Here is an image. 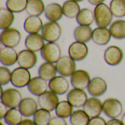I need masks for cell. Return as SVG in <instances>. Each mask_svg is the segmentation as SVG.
<instances>
[{
  "label": "cell",
  "instance_id": "1",
  "mask_svg": "<svg viewBox=\"0 0 125 125\" xmlns=\"http://www.w3.org/2000/svg\"><path fill=\"white\" fill-rule=\"evenodd\" d=\"M94 13V21L98 27L110 26L112 23L114 15L108 4L102 3L95 6Z\"/></svg>",
  "mask_w": 125,
  "mask_h": 125
},
{
  "label": "cell",
  "instance_id": "42",
  "mask_svg": "<svg viewBox=\"0 0 125 125\" xmlns=\"http://www.w3.org/2000/svg\"><path fill=\"white\" fill-rule=\"evenodd\" d=\"M107 125H125L122 120H120L117 118L111 119L107 122Z\"/></svg>",
  "mask_w": 125,
  "mask_h": 125
},
{
  "label": "cell",
  "instance_id": "35",
  "mask_svg": "<svg viewBox=\"0 0 125 125\" xmlns=\"http://www.w3.org/2000/svg\"><path fill=\"white\" fill-rule=\"evenodd\" d=\"M51 119V115L50 111L43 108L38 109L33 116V121L36 125H48Z\"/></svg>",
  "mask_w": 125,
  "mask_h": 125
},
{
  "label": "cell",
  "instance_id": "2",
  "mask_svg": "<svg viewBox=\"0 0 125 125\" xmlns=\"http://www.w3.org/2000/svg\"><path fill=\"white\" fill-rule=\"evenodd\" d=\"M21 40V34L15 28L10 27L3 29L0 34L1 44L5 47L15 48L18 46Z\"/></svg>",
  "mask_w": 125,
  "mask_h": 125
},
{
  "label": "cell",
  "instance_id": "25",
  "mask_svg": "<svg viewBox=\"0 0 125 125\" xmlns=\"http://www.w3.org/2000/svg\"><path fill=\"white\" fill-rule=\"evenodd\" d=\"M58 71L56 64L45 62L42 63L38 69V75L47 81H50L56 76Z\"/></svg>",
  "mask_w": 125,
  "mask_h": 125
},
{
  "label": "cell",
  "instance_id": "37",
  "mask_svg": "<svg viewBox=\"0 0 125 125\" xmlns=\"http://www.w3.org/2000/svg\"><path fill=\"white\" fill-rule=\"evenodd\" d=\"M109 7L114 16L116 18L125 16V0H111Z\"/></svg>",
  "mask_w": 125,
  "mask_h": 125
},
{
  "label": "cell",
  "instance_id": "47",
  "mask_svg": "<svg viewBox=\"0 0 125 125\" xmlns=\"http://www.w3.org/2000/svg\"><path fill=\"white\" fill-rule=\"evenodd\" d=\"M0 125H4V124H3V122H0Z\"/></svg>",
  "mask_w": 125,
  "mask_h": 125
},
{
  "label": "cell",
  "instance_id": "38",
  "mask_svg": "<svg viewBox=\"0 0 125 125\" xmlns=\"http://www.w3.org/2000/svg\"><path fill=\"white\" fill-rule=\"evenodd\" d=\"M12 72L6 66L0 67V83L1 86L7 85L11 82Z\"/></svg>",
  "mask_w": 125,
  "mask_h": 125
},
{
  "label": "cell",
  "instance_id": "21",
  "mask_svg": "<svg viewBox=\"0 0 125 125\" xmlns=\"http://www.w3.org/2000/svg\"><path fill=\"white\" fill-rule=\"evenodd\" d=\"M43 26V22L40 16L29 15L23 23V29L29 34L39 33L42 31Z\"/></svg>",
  "mask_w": 125,
  "mask_h": 125
},
{
  "label": "cell",
  "instance_id": "3",
  "mask_svg": "<svg viewBox=\"0 0 125 125\" xmlns=\"http://www.w3.org/2000/svg\"><path fill=\"white\" fill-rule=\"evenodd\" d=\"M45 41L48 42H56L62 36V27L56 21H48L45 23L41 31Z\"/></svg>",
  "mask_w": 125,
  "mask_h": 125
},
{
  "label": "cell",
  "instance_id": "20",
  "mask_svg": "<svg viewBox=\"0 0 125 125\" xmlns=\"http://www.w3.org/2000/svg\"><path fill=\"white\" fill-rule=\"evenodd\" d=\"M18 53L14 48L2 47L0 50V62L2 65L10 67L18 62Z\"/></svg>",
  "mask_w": 125,
  "mask_h": 125
},
{
  "label": "cell",
  "instance_id": "6",
  "mask_svg": "<svg viewBox=\"0 0 125 125\" xmlns=\"http://www.w3.org/2000/svg\"><path fill=\"white\" fill-rule=\"evenodd\" d=\"M22 100V95L20 91L14 88L7 89L1 94V102L8 108L19 107Z\"/></svg>",
  "mask_w": 125,
  "mask_h": 125
},
{
  "label": "cell",
  "instance_id": "10",
  "mask_svg": "<svg viewBox=\"0 0 125 125\" xmlns=\"http://www.w3.org/2000/svg\"><path fill=\"white\" fill-rule=\"evenodd\" d=\"M124 59L122 49L116 45H111L104 52V60L110 66H117Z\"/></svg>",
  "mask_w": 125,
  "mask_h": 125
},
{
  "label": "cell",
  "instance_id": "7",
  "mask_svg": "<svg viewBox=\"0 0 125 125\" xmlns=\"http://www.w3.org/2000/svg\"><path fill=\"white\" fill-rule=\"evenodd\" d=\"M123 112L122 103L116 98H108L103 103V113L111 119L119 117Z\"/></svg>",
  "mask_w": 125,
  "mask_h": 125
},
{
  "label": "cell",
  "instance_id": "44",
  "mask_svg": "<svg viewBox=\"0 0 125 125\" xmlns=\"http://www.w3.org/2000/svg\"><path fill=\"white\" fill-rule=\"evenodd\" d=\"M105 1V0H88V1H89L91 4L95 5V6L100 4L104 3Z\"/></svg>",
  "mask_w": 125,
  "mask_h": 125
},
{
  "label": "cell",
  "instance_id": "13",
  "mask_svg": "<svg viewBox=\"0 0 125 125\" xmlns=\"http://www.w3.org/2000/svg\"><path fill=\"white\" fill-rule=\"evenodd\" d=\"M91 81L89 73L84 70H76L70 77V83L73 88L85 89H87Z\"/></svg>",
  "mask_w": 125,
  "mask_h": 125
},
{
  "label": "cell",
  "instance_id": "43",
  "mask_svg": "<svg viewBox=\"0 0 125 125\" xmlns=\"http://www.w3.org/2000/svg\"><path fill=\"white\" fill-rule=\"evenodd\" d=\"M19 125H36L34 122L30 119H26L22 121V122Z\"/></svg>",
  "mask_w": 125,
  "mask_h": 125
},
{
  "label": "cell",
  "instance_id": "15",
  "mask_svg": "<svg viewBox=\"0 0 125 125\" xmlns=\"http://www.w3.org/2000/svg\"><path fill=\"white\" fill-rule=\"evenodd\" d=\"M108 89V84L105 79L101 77H94L91 79V81L87 87L88 93L92 97L103 96Z\"/></svg>",
  "mask_w": 125,
  "mask_h": 125
},
{
  "label": "cell",
  "instance_id": "36",
  "mask_svg": "<svg viewBox=\"0 0 125 125\" xmlns=\"http://www.w3.org/2000/svg\"><path fill=\"white\" fill-rule=\"evenodd\" d=\"M29 0H7L6 7L14 13H20L26 10Z\"/></svg>",
  "mask_w": 125,
  "mask_h": 125
},
{
  "label": "cell",
  "instance_id": "30",
  "mask_svg": "<svg viewBox=\"0 0 125 125\" xmlns=\"http://www.w3.org/2000/svg\"><path fill=\"white\" fill-rule=\"evenodd\" d=\"M76 21L79 25L91 26L94 21V11L89 8L81 9L78 16L76 17Z\"/></svg>",
  "mask_w": 125,
  "mask_h": 125
},
{
  "label": "cell",
  "instance_id": "27",
  "mask_svg": "<svg viewBox=\"0 0 125 125\" xmlns=\"http://www.w3.org/2000/svg\"><path fill=\"white\" fill-rule=\"evenodd\" d=\"M64 15L69 18H76L81 11V7L75 0H67L62 4Z\"/></svg>",
  "mask_w": 125,
  "mask_h": 125
},
{
  "label": "cell",
  "instance_id": "41",
  "mask_svg": "<svg viewBox=\"0 0 125 125\" xmlns=\"http://www.w3.org/2000/svg\"><path fill=\"white\" fill-rule=\"evenodd\" d=\"M8 111L7 107L1 102L0 103V119H3Z\"/></svg>",
  "mask_w": 125,
  "mask_h": 125
},
{
  "label": "cell",
  "instance_id": "23",
  "mask_svg": "<svg viewBox=\"0 0 125 125\" xmlns=\"http://www.w3.org/2000/svg\"><path fill=\"white\" fill-rule=\"evenodd\" d=\"M45 16L50 21H59L64 15L62 6L56 2L48 4L45 6Z\"/></svg>",
  "mask_w": 125,
  "mask_h": 125
},
{
  "label": "cell",
  "instance_id": "32",
  "mask_svg": "<svg viewBox=\"0 0 125 125\" xmlns=\"http://www.w3.org/2000/svg\"><path fill=\"white\" fill-rule=\"evenodd\" d=\"M23 116L20 111L19 108H12L8 109V111L4 119L7 125H19L23 120Z\"/></svg>",
  "mask_w": 125,
  "mask_h": 125
},
{
  "label": "cell",
  "instance_id": "46",
  "mask_svg": "<svg viewBox=\"0 0 125 125\" xmlns=\"http://www.w3.org/2000/svg\"><path fill=\"white\" fill-rule=\"evenodd\" d=\"M75 1H78V2H80V1H83V0H75Z\"/></svg>",
  "mask_w": 125,
  "mask_h": 125
},
{
  "label": "cell",
  "instance_id": "18",
  "mask_svg": "<svg viewBox=\"0 0 125 125\" xmlns=\"http://www.w3.org/2000/svg\"><path fill=\"white\" fill-rule=\"evenodd\" d=\"M27 88L31 94L37 97L44 94L48 91V89H49L47 81L40 76L32 78L27 86Z\"/></svg>",
  "mask_w": 125,
  "mask_h": 125
},
{
  "label": "cell",
  "instance_id": "11",
  "mask_svg": "<svg viewBox=\"0 0 125 125\" xmlns=\"http://www.w3.org/2000/svg\"><path fill=\"white\" fill-rule=\"evenodd\" d=\"M68 54L75 62L83 61L89 54V48L86 43L75 40L69 46Z\"/></svg>",
  "mask_w": 125,
  "mask_h": 125
},
{
  "label": "cell",
  "instance_id": "19",
  "mask_svg": "<svg viewBox=\"0 0 125 125\" xmlns=\"http://www.w3.org/2000/svg\"><path fill=\"white\" fill-rule=\"evenodd\" d=\"M45 41L42 34H29L25 40V46L26 49L34 52L41 51L45 45Z\"/></svg>",
  "mask_w": 125,
  "mask_h": 125
},
{
  "label": "cell",
  "instance_id": "39",
  "mask_svg": "<svg viewBox=\"0 0 125 125\" xmlns=\"http://www.w3.org/2000/svg\"><path fill=\"white\" fill-rule=\"evenodd\" d=\"M48 125H67V123L65 119L56 116L51 117Z\"/></svg>",
  "mask_w": 125,
  "mask_h": 125
},
{
  "label": "cell",
  "instance_id": "31",
  "mask_svg": "<svg viewBox=\"0 0 125 125\" xmlns=\"http://www.w3.org/2000/svg\"><path fill=\"white\" fill-rule=\"evenodd\" d=\"M14 21V12L7 7H1L0 9V29L1 30L11 27Z\"/></svg>",
  "mask_w": 125,
  "mask_h": 125
},
{
  "label": "cell",
  "instance_id": "4",
  "mask_svg": "<svg viewBox=\"0 0 125 125\" xmlns=\"http://www.w3.org/2000/svg\"><path fill=\"white\" fill-rule=\"evenodd\" d=\"M43 60L51 63H56L62 57V49L56 42H47L40 51Z\"/></svg>",
  "mask_w": 125,
  "mask_h": 125
},
{
  "label": "cell",
  "instance_id": "5",
  "mask_svg": "<svg viewBox=\"0 0 125 125\" xmlns=\"http://www.w3.org/2000/svg\"><path fill=\"white\" fill-rule=\"evenodd\" d=\"M31 78L29 70L19 67L12 72L11 83L16 88H23L29 85Z\"/></svg>",
  "mask_w": 125,
  "mask_h": 125
},
{
  "label": "cell",
  "instance_id": "34",
  "mask_svg": "<svg viewBox=\"0 0 125 125\" xmlns=\"http://www.w3.org/2000/svg\"><path fill=\"white\" fill-rule=\"evenodd\" d=\"M73 108L74 107L67 100H63L59 103L55 109V112L57 116L67 119L73 114Z\"/></svg>",
  "mask_w": 125,
  "mask_h": 125
},
{
  "label": "cell",
  "instance_id": "40",
  "mask_svg": "<svg viewBox=\"0 0 125 125\" xmlns=\"http://www.w3.org/2000/svg\"><path fill=\"white\" fill-rule=\"evenodd\" d=\"M88 125H107L106 121L100 116L91 118Z\"/></svg>",
  "mask_w": 125,
  "mask_h": 125
},
{
  "label": "cell",
  "instance_id": "8",
  "mask_svg": "<svg viewBox=\"0 0 125 125\" xmlns=\"http://www.w3.org/2000/svg\"><path fill=\"white\" fill-rule=\"evenodd\" d=\"M58 73L64 77H71L77 70L76 63L70 56H63L56 63Z\"/></svg>",
  "mask_w": 125,
  "mask_h": 125
},
{
  "label": "cell",
  "instance_id": "24",
  "mask_svg": "<svg viewBox=\"0 0 125 125\" xmlns=\"http://www.w3.org/2000/svg\"><path fill=\"white\" fill-rule=\"evenodd\" d=\"M111 37L109 29L107 27H97L93 30L92 40L98 45H105L110 42Z\"/></svg>",
  "mask_w": 125,
  "mask_h": 125
},
{
  "label": "cell",
  "instance_id": "16",
  "mask_svg": "<svg viewBox=\"0 0 125 125\" xmlns=\"http://www.w3.org/2000/svg\"><path fill=\"white\" fill-rule=\"evenodd\" d=\"M67 101L75 108L83 107L88 100L87 94L83 89L73 88L71 89L67 96Z\"/></svg>",
  "mask_w": 125,
  "mask_h": 125
},
{
  "label": "cell",
  "instance_id": "14",
  "mask_svg": "<svg viewBox=\"0 0 125 125\" xmlns=\"http://www.w3.org/2000/svg\"><path fill=\"white\" fill-rule=\"evenodd\" d=\"M49 89L58 95L66 94L70 89V83L66 77L63 75H56L48 82Z\"/></svg>",
  "mask_w": 125,
  "mask_h": 125
},
{
  "label": "cell",
  "instance_id": "29",
  "mask_svg": "<svg viewBox=\"0 0 125 125\" xmlns=\"http://www.w3.org/2000/svg\"><path fill=\"white\" fill-rule=\"evenodd\" d=\"M45 6L42 0H29L26 11L29 15L40 16L45 12Z\"/></svg>",
  "mask_w": 125,
  "mask_h": 125
},
{
  "label": "cell",
  "instance_id": "33",
  "mask_svg": "<svg viewBox=\"0 0 125 125\" xmlns=\"http://www.w3.org/2000/svg\"><path fill=\"white\" fill-rule=\"evenodd\" d=\"M70 118V122L72 125H88L91 119L83 109H78L73 111Z\"/></svg>",
  "mask_w": 125,
  "mask_h": 125
},
{
  "label": "cell",
  "instance_id": "12",
  "mask_svg": "<svg viewBox=\"0 0 125 125\" xmlns=\"http://www.w3.org/2000/svg\"><path fill=\"white\" fill-rule=\"evenodd\" d=\"M37 56L36 52L29 49H24L18 53V64L19 67L29 70L33 68L37 63Z\"/></svg>",
  "mask_w": 125,
  "mask_h": 125
},
{
  "label": "cell",
  "instance_id": "17",
  "mask_svg": "<svg viewBox=\"0 0 125 125\" xmlns=\"http://www.w3.org/2000/svg\"><path fill=\"white\" fill-rule=\"evenodd\" d=\"M83 108L90 118H94L100 116L103 111V103L100 99L92 97L87 100Z\"/></svg>",
  "mask_w": 125,
  "mask_h": 125
},
{
  "label": "cell",
  "instance_id": "9",
  "mask_svg": "<svg viewBox=\"0 0 125 125\" xmlns=\"http://www.w3.org/2000/svg\"><path fill=\"white\" fill-rule=\"evenodd\" d=\"M59 99L58 94L50 90L39 96L37 99V103L40 108L45 109L51 112L56 109L59 103Z\"/></svg>",
  "mask_w": 125,
  "mask_h": 125
},
{
  "label": "cell",
  "instance_id": "45",
  "mask_svg": "<svg viewBox=\"0 0 125 125\" xmlns=\"http://www.w3.org/2000/svg\"><path fill=\"white\" fill-rule=\"evenodd\" d=\"M122 122H123L124 125H125V113L123 114V116H122Z\"/></svg>",
  "mask_w": 125,
  "mask_h": 125
},
{
  "label": "cell",
  "instance_id": "28",
  "mask_svg": "<svg viewBox=\"0 0 125 125\" xmlns=\"http://www.w3.org/2000/svg\"><path fill=\"white\" fill-rule=\"evenodd\" d=\"M112 37L116 40L125 39V21L119 19L113 21L109 26Z\"/></svg>",
  "mask_w": 125,
  "mask_h": 125
},
{
  "label": "cell",
  "instance_id": "22",
  "mask_svg": "<svg viewBox=\"0 0 125 125\" xmlns=\"http://www.w3.org/2000/svg\"><path fill=\"white\" fill-rule=\"evenodd\" d=\"M38 103L31 97L23 98L18 107L20 111L24 117H31L34 115V114L38 110Z\"/></svg>",
  "mask_w": 125,
  "mask_h": 125
},
{
  "label": "cell",
  "instance_id": "26",
  "mask_svg": "<svg viewBox=\"0 0 125 125\" xmlns=\"http://www.w3.org/2000/svg\"><path fill=\"white\" fill-rule=\"evenodd\" d=\"M93 30L90 26L79 25L74 30V38L76 41L81 42H89L92 39Z\"/></svg>",
  "mask_w": 125,
  "mask_h": 125
}]
</instances>
